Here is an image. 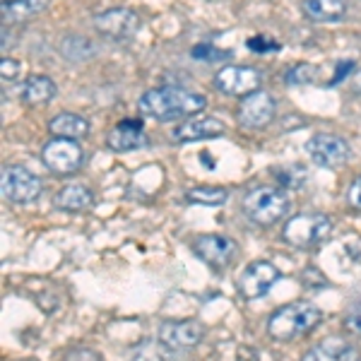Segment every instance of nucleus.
<instances>
[{
  "label": "nucleus",
  "mask_w": 361,
  "mask_h": 361,
  "mask_svg": "<svg viewBox=\"0 0 361 361\" xmlns=\"http://www.w3.org/2000/svg\"><path fill=\"white\" fill-rule=\"evenodd\" d=\"M272 116H275V99L263 90L243 97L238 104V123L243 128H265Z\"/></svg>",
  "instance_id": "nucleus-13"
},
{
  "label": "nucleus",
  "mask_w": 361,
  "mask_h": 361,
  "mask_svg": "<svg viewBox=\"0 0 361 361\" xmlns=\"http://www.w3.org/2000/svg\"><path fill=\"white\" fill-rule=\"evenodd\" d=\"M226 197H229V190L217 188V185H197V188H190L185 193V200L188 202H193V205H209V207L224 205Z\"/></svg>",
  "instance_id": "nucleus-22"
},
{
  "label": "nucleus",
  "mask_w": 361,
  "mask_h": 361,
  "mask_svg": "<svg viewBox=\"0 0 361 361\" xmlns=\"http://www.w3.org/2000/svg\"><path fill=\"white\" fill-rule=\"evenodd\" d=\"M42 159L49 171L58 173V176H70V173L80 171L85 161V152L75 140L68 137H54L44 145Z\"/></svg>",
  "instance_id": "nucleus-6"
},
{
  "label": "nucleus",
  "mask_w": 361,
  "mask_h": 361,
  "mask_svg": "<svg viewBox=\"0 0 361 361\" xmlns=\"http://www.w3.org/2000/svg\"><path fill=\"white\" fill-rule=\"evenodd\" d=\"M159 342L166 349H188L202 342L205 325L197 320H164L157 330Z\"/></svg>",
  "instance_id": "nucleus-11"
},
{
  "label": "nucleus",
  "mask_w": 361,
  "mask_h": 361,
  "mask_svg": "<svg viewBox=\"0 0 361 361\" xmlns=\"http://www.w3.org/2000/svg\"><path fill=\"white\" fill-rule=\"evenodd\" d=\"M193 250L202 263H207L209 267H214V270H224V267L234 260L238 246L229 236L205 234V236H197L193 241Z\"/></svg>",
  "instance_id": "nucleus-12"
},
{
  "label": "nucleus",
  "mask_w": 361,
  "mask_h": 361,
  "mask_svg": "<svg viewBox=\"0 0 361 361\" xmlns=\"http://www.w3.org/2000/svg\"><path fill=\"white\" fill-rule=\"evenodd\" d=\"M260 73L248 66H224L214 75V87L229 97H248L260 90Z\"/></svg>",
  "instance_id": "nucleus-8"
},
{
  "label": "nucleus",
  "mask_w": 361,
  "mask_h": 361,
  "mask_svg": "<svg viewBox=\"0 0 361 361\" xmlns=\"http://www.w3.org/2000/svg\"><path fill=\"white\" fill-rule=\"evenodd\" d=\"M42 178L34 171H29L27 166L20 164H5L3 171H0V193L8 202H15V205H27V202H34L39 195H42Z\"/></svg>",
  "instance_id": "nucleus-5"
},
{
  "label": "nucleus",
  "mask_w": 361,
  "mask_h": 361,
  "mask_svg": "<svg viewBox=\"0 0 361 361\" xmlns=\"http://www.w3.org/2000/svg\"><path fill=\"white\" fill-rule=\"evenodd\" d=\"M224 135V126L212 116H202V118L183 121L180 126L173 128L171 137L176 142H197V140H212Z\"/></svg>",
  "instance_id": "nucleus-15"
},
{
  "label": "nucleus",
  "mask_w": 361,
  "mask_h": 361,
  "mask_svg": "<svg viewBox=\"0 0 361 361\" xmlns=\"http://www.w3.org/2000/svg\"><path fill=\"white\" fill-rule=\"evenodd\" d=\"M301 8L313 22H337L347 13V0H304Z\"/></svg>",
  "instance_id": "nucleus-20"
},
{
  "label": "nucleus",
  "mask_w": 361,
  "mask_h": 361,
  "mask_svg": "<svg viewBox=\"0 0 361 361\" xmlns=\"http://www.w3.org/2000/svg\"><path fill=\"white\" fill-rule=\"evenodd\" d=\"M306 149H308V154H311V159L316 161L318 166H325V169H337V166L347 164L349 154H352L347 140H342L340 135H333V133H318V135H313L308 140Z\"/></svg>",
  "instance_id": "nucleus-9"
},
{
  "label": "nucleus",
  "mask_w": 361,
  "mask_h": 361,
  "mask_svg": "<svg viewBox=\"0 0 361 361\" xmlns=\"http://www.w3.org/2000/svg\"><path fill=\"white\" fill-rule=\"evenodd\" d=\"M54 202L63 212H85L94 205V193L87 185H66L56 193Z\"/></svg>",
  "instance_id": "nucleus-19"
},
{
  "label": "nucleus",
  "mask_w": 361,
  "mask_h": 361,
  "mask_svg": "<svg viewBox=\"0 0 361 361\" xmlns=\"http://www.w3.org/2000/svg\"><path fill=\"white\" fill-rule=\"evenodd\" d=\"M289 209V197L282 193L279 188H253L250 193L243 197V212L253 219L255 224H275L287 214Z\"/></svg>",
  "instance_id": "nucleus-4"
},
{
  "label": "nucleus",
  "mask_w": 361,
  "mask_h": 361,
  "mask_svg": "<svg viewBox=\"0 0 361 361\" xmlns=\"http://www.w3.org/2000/svg\"><path fill=\"white\" fill-rule=\"evenodd\" d=\"M49 8V0H17V3L3 5V20L5 22H27L32 17L42 15Z\"/></svg>",
  "instance_id": "nucleus-21"
},
{
  "label": "nucleus",
  "mask_w": 361,
  "mask_h": 361,
  "mask_svg": "<svg viewBox=\"0 0 361 361\" xmlns=\"http://www.w3.org/2000/svg\"><path fill=\"white\" fill-rule=\"evenodd\" d=\"M333 219L328 214H296L282 229V238L294 248H316L328 241Z\"/></svg>",
  "instance_id": "nucleus-3"
},
{
  "label": "nucleus",
  "mask_w": 361,
  "mask_h": 361,
  "mask_svg": "<svg viewBox=\"0 0 361 361\" xmlns=\"http://www.w3.org/2000/svg\"><path fill=\"white\" fill-rule=\"evenodd\" d=\"M22 102L29 106H44L56 97V82L46 75H29L22 85Z\"/></svg>",
  "instance_id": "nucleus-18"
},
{
  "label": "nucleus",
  "mask_w": 361,
  "mask_h": 361,
  "mask_svg": "<svg viewBox=\"0 0 361 361\" xmlns=\"http://www.w3.org/2000/svg\"><path fill=\"white\" fill-rule=\"evenodd\" d=\"M248 49L255 51V54H267V51H279L282 46L277 42H267L263 37H253V39H248Z\"/></svg>",
  "instance_id": "nucleus-26"
},
{
  "label": "nucleus",
  "mask_w": 361,
  "mask_h": 361,
  "mask_svg": "<svg viewBox=\"0 0 361 361\" xmlns=\"http://www.w3.org/2000/svg\"><path fill=\"white\" fill-rule=\"evenodd\" d=\"M354 66H352V63H340V70H337V73H335V78H333V82H330V85H337V82H342V78H345V75L349 73V70H352Z\"/></svg>",
  "instance_id": "nucleus-30"
},
{
  "label": "nucleus",
  "mask_w": 361,
  "mask_h": 361,
  "mask_svg": "<svg viewBox=\"0 0 361 361\" xmlns=\"http://www.w3.org/2000/svg\"><path fill=\"white\" fill-rule=\"evenodd\" d=\"M207 99L183 87H154L140 97V111L147 118L176 121L205 111Z\"/></svg>",
  "instance_id": "nucleus-1"
},
{
  "label": "nucleus",
  "mask_w": 361,
  "mask_h": 361,
  "mask_svg": "<svg viewBox=\"0 0 361 361\" xmlns=\"http://www.w3.org/2000/svg\"><path fill=\"white\" fill-rule=\"evenodd\" d=\"M5 3H17V0H3V5H5Z\"/></svg>",
  "instance_id": "nucleus-31"
},
{
  "label": "nucleus",
  "mask_w": 361,
  "mask_h": 361,
  "mask_svg": "<svg viewBox=\"0 0 361 361\" xmlns=\"http://www.w3.org/2000/svg\"><path fill=\"white\" fill-rule=\"evenodd\" d=\"M231 54L229 51H219V49H214V46H209V44H200V46H195L193 49V58H202V61H224V58H229Z\"/></svg>",
  "instance_id": "nucleus-25"
},
{
  "label": "nucleus",
  "mask_w": 361,
  "mask_h": 361,
  "mask_svg": "<svg viewBox=\"0 0 361 361\" xmlns=\"http://www.w3.org/2000/svg\"><path fill=\"white\" fill-rule=\"evenodd\" d=\"M279 277H282V272L272 263H267V260H255V263H250L246 270L241 272L236 287H238V292H241V296H246V299H260V296H265L275 287L279 282Z\"/></svg>",
  "instance_id": "nucleus-10"
},
{
  "label": "nucleus",
  "mask_w": 361,
  "mask_h": 361,
  "mask_svg": "<svg viewBox=\"0 0 361 361\" xmlns=\"http://www.w3.org/2000/svg\"><path fill=\"white\" fill-rule=\"evenodd\" d=\"M323 311L311 304V301H292L287 306H279L270 316L267 323V333L275 340H294L306 333H311L313 328L320 323Z\"/></svg>",
  "instance_id": "nucleus-2"
},
{
  "label": "nucleus",
  "mask_w": 361,
  "mask_h": 361,
  "mask_svg": "<svg viewBox=\"0 0 361 361\" xmlns=\"http://www.w3.org/2000/svg\"><path fill=\"white\" fill-rule=\"evenodd\" d=\"M301 361H359V349L342 337H328L308 349Z\"/></svg>",
  "instance_id": "nucleus-16"
},
{
  "label": "nucleus",
  "mask_w": 361,
  "mask_h": 361,
  "mask_svg": "<svg viewBox=\"0 0 361 361\" xmlns=\"http://www.w3.org/2000/svg\"><path fill=\"white\" fill-rule=\"evenodd\" d=\"M318 78V70L311 66V63H299V66H292L284 75L287 85L292 87H299V85H311L313 80Z\"/></svg>",
  "instance_id": "nucleus-23"
},
{
  "label": "nucleus",
  "mask_w": 361,
  "mask_h": 361,
  "mask_svg": "<svg viewBox=\"0 0 361 361\" xmlns=\"http://www.w3.org/2000/svg\"><path fill=\"white\" fill-rule=\"evenodd\" d=\"M49 133L54 137L82 140L90 135V121L78 114H58L49 121Z\"/></svg>",
  "instance_id": "nucleus-17"
},
{
  "label": "nucleus",
  "mask_w": 361,
  "mask_h": 361,
  "mask_svg": "<svg viewBox=\"0 0 361 361\" xmlns=\"http://www.w3.org/2000/svg\"><path fill=\"white\" fill-rule=\"evenodd\" d=\"M106 145L114 152H133V149L147 147V133L140 121L128 118L111 128V133L106 135Z\"/></svg>",
  "instance_id": "nucleus-14"
},
{
  "label": "nucleus",
  "mask_w": 361,
  "mask_h": 361,
  "mask_svg": "<svg viewBox=\"0 0 361 361\" xmlns=\"http://www.w3.org/2000/svg\"><path fill=\"white\" fill-rule=\"evenodd\" d=\"M347 200H349V205L352 207H357L361 209V176L354 180L352 185H349V195H347Z\"/></svg>",
  "instance_id": "nucleus-29"
},
{
  "label": "nucleus",
  "mask_w": 361,
  "mask_h": 361,
  "mask_svg": "<svg viewBox=\"0 0 361 361\" xmlns=\"http://www.w3.org/2000/svg\"><path fill=\"white\" fill-rule=\"evenodd\" d=\"M17 73H20V63L15 58H3L0 61V75H3V80H15Z\"/></svg>",
  "instance_id": "nucleus-27"
},
{
  "label": "nucleus",
  "mask_w": 361,
  "mask_h": 361,
  "mask_svg": "<svg viewBox=\"0 0 361 361\" xmlns=\"http://www.w3.org/2000/svg\"><path fill=\"white\" fill-rule=\"evenodd\" d=\"M277 178L282 185H289V188H301L306 180V171L301 166H282V169H275Z\"/></svg>",
  "instance_id": "nucleus-24"
},
{
  "label": "nucleus",
  "mask_w": 361,
  "mask_h": 361,
  "mask_svg": "<svg viewBox=\"0 0 361 361\" xmlns=\"http://www.w3.org/2000/svg\"><path fill=\"white\" fill-rule=\"evenodd\" d=\"M94 27L106 39L128 42L140 32V15L130 8H111L94 17Z\"/></svg>",
  "instance_id": "nucleus-7"
},
{
  "label": "nucleus",
  "mask_w": 361,
  "mask_h": 361,
  "mask_svg": "<svg viewBox=\"0 0 361 361\" xmlns=\"http://www.w3.org/2000/svg\"><path fill=\"white\" fill-rule=\"evenodd\" d=\"M66 361H102L97 352H90V349H78V352H70Z\"/></svg>",
  "instance_id": "nucleus-28"
}]
</instances>
